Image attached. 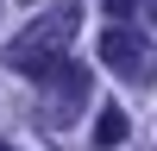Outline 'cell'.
Returning a JSON list of instances; mask_svg holds the SVG:
<instances>
[{
	"label": "cell",
	"mask_w": 157,
	"mask_h": 151,
	"mask_svg": "<svg viewBox=\"0 0 157 151\" xmlns=\"http://www.w3.org/2000/svg\"><path fill=\"white\" fill-rule=\"evenodd\" d=\"M0 151H13V145H0Z\"/></svg>",
	"instance_id": "obj_6"
},
{
	"label": "cell",
	"mask_w": 157,
	"mask_h": 151,
	"mask_svg": "<svg viewBox=\"0 0 157 151\" xmlns=\"http://www.w3.org/2000/svg\"><path fill=\"white\" fill-rule=\"evenodd\" d=\"M107 13H145V25H157V0H107Z\"/></svg>",
	"instance_id": "obj_5"
},
{
	"label": "cell",
	"mask_w": 157,
	"mask_h": 151,
	"mask_svg": "<svg viewBox=\"0 0 157 151\" xmlns=\"http://www.w3.org/2000/svg\"><path fill=\"white\" fill-rule=\"evenodd\" d=\"M88 101V69H75V63H63L57 76L44 82V107H38V126H50V132H63V126H75V113H82Z\"/></svg>",
	"instance_id": "obj_3"
},
{
	"label": "cell",
	"mask_w": 157,
	"mask_h": 151,
	"mask_svg": "<svg viewBox=\"0 0 157 151\" xmlns=\"http://www.w3.org/2000/svg\"><path fill=\"white\" fill-rule=\"evenodd\" d=\"M101 63L126 82H157V44L132 25H107L101 32Z\"/></svg>",
	"instance_id": "obj_2"
},
{
	"label": "cell",
	"mask_w": 157,
	"mask_h": 151,
	"mask_svg": "<svg viewBox=\"0 0 157 151\" xmlns=\"http://www.w3.org/2000/svg\"><path fill=\"white\" fill-rule=\"evenodd\" d=\"M94 145H101V151L126 145V113H120V107H101V120H94Z\"/></svg>",
	"instance_id": "obj_4"
},
{
	"label": "cell",
	"mask_w": 157,
	"mask_h": 151,
	"mask_svg": "<svg viewBox=\"0 0 157 151\" xmlns=\"http://www.w3.org/2000/svg\"><path fill=\"white\" fill-rule=\"evenodd\" d=\"M75 32H82V0H63V6L38 13V19L6 44V69L32 76V82H50V76L63 69V50L75 44Z\"/></svg>",
	"instance_id": "obj_1"
}]
</instances>
